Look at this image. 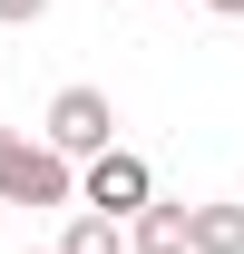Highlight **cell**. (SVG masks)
Wrapping results in <instances>:
<instances>
[{"label": "cell", "mask_w": 244, "mask_h": 254, "mask_svg": "<svg viewBox=\"0 0 244 254\" xmlns=\"http://www.w3.org/2000/svg\"><path fill=\"white\" fill-rule=\"evenodd\" d=\"M39 137H49L59 157H98V147H118V108H108V88H59Z\"/></svg>", "instance_id": "2"}, {"label": "cell", "mask_w": 244, "mask_h": 254, "mask_svg": "<svg viewBox=\"0 0 244 254\" xmlns=\"http://www.w3.org/2000/svg\"><path fill=\"white\" fill-rule=\"evenodd\" d=\"M20 254H39V245H20ZM49 254H59V245H49Z\"/></svg>", "instance_id": "10"}, {"label": "cell", "mask_w": 244, "mask_h": 254, "mask_svg": "<svg viewBox=\"0 0 244 254\" xmlns=\"http://www.w3.org/2000/svg\"><path fill=\"white\" fill-rule=\"evenodd\" d=\"M59 254H137V245H127V215L78 205V215H68V235H59Z\"/></svg>", "instance_id": "5"}, {"label": "cell", "mask_w": 244, "mask_h": 254, "mask_svg": "<svg viewBox=\"0 0 244 254\" xmlns=\"http://www.w3.org/2000/svg\"><path fill=\"white\" fill-rule=\"evenodd\" d=\"M185 235H195V254H244V205H195Z\"/></svg>", "instance_id": "6"}, {"label": "cell", "mask_w": 244, "mask_h": 254, "mask_svg": "<svg viewBox=\"0 0 244 254\" xmlns=\"http://www.w3.org/2000/svg\"><path fill=\"white\" fill-rule=\"evenodd\" d=\"M205 10H215V20H244V0H205Z\"/></svg>", "instance_id": "8"}, {"label": "cell", "mask_w": 244, "mask_h": 254, "mask_svg": "<svg viewBox=\"0 0 244 254\" xmlns=\"http://www.w3.org/2000/svg\"><path fill=\"white\" fill-rule=\"evenodd\" d=\"M68 195H78V157H59V147H49V137H20V147H10V166H0V205H68Z\"/></svg>", "instance_id": "1"}, {"label": "cell", "mask_w": 244, "mask_h": 254, "mask_svg": "<svg viewBox=\"0 0 244 254\" xmlns=\"http://www.w3.org/2000/svg\"><path fill=\"white\" fill-rule=\"evenodd\" d=\"M78 195H88L98 215H137V205L156 195V176H147V157H137V147H98L88 176H78Z\"/></svg>", "instance_id": "3"}, {"label": "cell", "mask_w": 244, "mask_h": 254, "mask_svg": "<svg viewBox=\"0 0 244 254\" xmlns=\"http://www.w3.org/2000/svg\"><path fill=\"white\" fill-rule=\"evenodd\" d=\"M0 20H10V30H30V20H49V0H0Z\"/></svg>", "instance_id": "7"}, {"label": "cell", "mask_w": 244, "mask_h": 254, "mask_svg": "<svg viewBox=\"0 0 244 254\" xmlns=\"http://www.w3.org/2000/svg\"><path fill=\"white\" fill-rule=\"evenodd\" d=\"M185 215H195V205H166V195H147V205L127 215V245H137V254H195Z\"/></svg>", "instance_id": "4"}, {"label": "cell", "mask_w": 244, "mask_h": 254, "mask_svg": "<svg viewBox=\"0 0 244 254\" xmlns=\"http://www.w3.org/2000/svg\"><path fill=\"white\" fill-rule=\"evenodd\" d=\"M10 147H20V137H10V127H0V166H10Z\"/></svg>", "instance_id": "9"}]
</instances>
